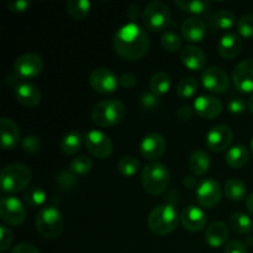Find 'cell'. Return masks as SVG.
<instances>
[{
	"mask_svg": "<svg viewBox=\"0 0 253 253\" xmlns=\"http://www.w3.org/2000/svg\"><path fill=\"white\" fill-rule=\"evenodd\" d=\"M113 46L116 53L124 59L137 61L147 53L150 48V37L140 25L130 22L116 31Z\"/></svg>",
	"mask_w": 253,
	"mask_h": 253,
	"instance_id": "6da1fadb",
	"label": "cell"
},
{
	"mask_svg": "<svg viewBox=\"0 0 253 253\" xmlns=\"http://www.w3.org/2000/svg\"><path fill=\"white\" fill-rule=\"evenodd\" d=\"M180 216L177 209L170 204L158 205L151 211L147 224L151 231L160 236L170 234L177 229Z\"/></svg>",
	"mask_w": 253,
	"mask_h": 253,
	"instance_id": "7a4b0ae2",
	"label": "cell"
},
{
	"mask_svg": "<svg viewBox=\"0 0 253 253\" xmlns=\"http://www.w3.org/2000/svg\"><path fill=\"white\" fill-rule=\"evenodd\" d=\"M31 170L27 166L22 163H12L7 165L6 167L2 168L0 173V182H1V188L5 193L15 194L25 188L31 182Z\"/></svg>",
	"mask_w": 253,
	"mask_h": 253,
	"instance_id": "3957f363",
	"label": "cell"
},
{
	"mask_svg": "<svg viewBox=\"0 0 253 253\" xmlns=\"http://www.w3.org/2000/svg\"><path fill=\"white\" fill-rule=\"evenodd\" d=\"M125 116V106L118 99L99 101L91 110V120L96 126L109 127L120 123Z\"/></svg>",
	"mask_w": 253,
	"mask_h": 253,
	"instance_id": "277c9868",
	"label": "cell"
},
{
	"mask_svg": "<svg viewBox=\"0 0 253 253\" xmlns=\"http://www.w3.org/2000/svg\"><path fill=\"white\" fill-rule=\"evenodd\" d=\"M141 180L146 192L151 195L162 194L169 184V170L160 162L148 163L142 170Z\"/></svg>",
	"mask_w": 253,
	"mask_h": 253,
	"instance_id": "5b68a950",
	"label": "cell"
},
{
	"mask_svg": "<svg viewBox=\"0 0 253 253\" xmlns=\"http://www.w3.org/2000/svg\"><path fill=\"white\" fill-rule=\"evenodd\" d=\"M36 229L44 239H57L63 231L62 212L54 207L42 208L36 215Z\"/></svg>",
	"mask_w": 253,
	"mask_h": 253,
	"instance_id": "8992f818",
	"label": "cell"
},
{
	"mask_svg": "<svg viewBox=\"0 0 253 253\" xmlns=\"http://www.w3.org/2000/svg\"><path fill=\"white\" fill-rule=\"evenodd\" d=\"M169 7L163 1H152L142 12V21L150 31H162L169 24Z\"/></svg>",
	"mask_w": 253,
	"mask_h": 253,
	"instance_id": "52a82bcc",
	"label": "cell"
},
{
	"mask_svg": "<svg viewBox=\"0 0 253 253\" xmlns=\"http://www.w3.org/2000/svg\"><path fill=\"white\" fill-rule=\"evenodd\" d=\"M84 145L91 156L99 160H105L113 153V142L106 133L91 130L84 136Z\"/></svg>",
	"mask_w": 253,
	"mask_h": 253,
	"instance_id": "ba28073f",
	"label": "cell"
},
{
	"mask_svg": "<svg viewBox=\"0 0 253 253\" xmlns=\"http://www.w3.org/2000/svg\"><path fill=\"white\" fill-rule=\"evenodd\" d=\"M89 84L91 88L100 94H111L120 85L119 78L111 69L99 67L90 73Z\"/></svg>",
	"mask_w": 253,
	"mask_h": 253,
	"instance_id": "9c48e42d",
	"label": "cell"
},
{
	"mask_svg": "<svg viewBox=\"0 0 253 253\" xmlns=\"http://www.w3.org/2000/svg\"><path fill=\"white\" fill-rule=\"evenodd\" d=\"M0 216L5 224L17 226L26 219V209L16 197H4L0 203Z\"/></svg>",
	"mask_w": 253,
	"mask_h": 253,
	"instance_id": "30bf717a",
	"label": "cell"
},
{
	"mask_svg": "<svg viewBox=\"0 0 253 253\" xmlns=\"http://www.w3.org/2000/svg\"><path fill=\"white\" fill-rule=\"evenodd\" d=\"M43 68L42 58L36 53H24L14 63V73L21 79H31L39 76Z\"/></svg>",
	"mask_w": 253,
	"mask_h": 253,
	"instance_id": "8fae6325",
	"label": "cell"
},
{
	"mask_svg": "<svg viewBox=\"0 0 253 253\" xmlns=\"http://www.w3.org/2000/svg\"><path fill=\"white\" fill-rule=\"evenodd\" d=\"M203 86L214 94H222L229 89L230 79L226 72L219 67H209L202 74Z\"/></svg>",
	"mask_w": 253,
	"mask_h": 253,
	"instance_id": "7c38bea8",
	"label": "cell"
},
{
	"mask_svg": "<svg viewBox=\"0 0 253 253\" xmlns=\"http://www.w3.org/2000/svg\"><path fill=\"white\" fill-rule=\"evenodd\" d=\"M197 200L203 208L212 209L221 200V188L219 182L212 178L202 180L197 188Z\"/></svg>",
	"mask_w": 253,
	"mask_h": 253,
	"instance_id": "4fadbf2b",
	"label": "cell"
},
{
	"mask_svg": "<svg viewBox=\"0 0 253 253\" xmlns=\"http://www.w3.org/2000/svg\"><path fill=\"white\" fill-rule=\"evenodd\" d=\"M232 81L237 90L242 93L253 91V58L240 62L234 69Z\"/></svg>",
	"mask_w": 253,
	"mask_h": 253,
	"instance_id": "5bb4252c",
	"label": "cell"
},
{
	"mask_svg": "<svg viewBox=\"0 0 253 253\" xmlns=\"http://www.w3.org/2000/svg\"><path fill=\"white\" fill-rule=\"evenodd\" d=\"M166 151V140L160 133H148L140 143V153L143 158L156 161L162 157Z\"/></svg>",
	"mask_w": 253,
	"mask_h": 253,
	"instance_id": "9a60e30c",
	"label": "cell"
},
{
	"mask_svg": "<svg viewBox=\"0 0 253 253\" xmlns=\"http://www.w3.org/2000/svg\"><path fill=\"white\" fill-rule=\"evenodd\" d=\"M232 131L226 125H216L207 133V146L214 152H222L232 142Z\"/></svg>",
	"mask_w": 253,
	"mask_h": 253,
	"instance_id": "2e32d148",
	"label": "cell"
},
{
	"mask_svg": "<svg viewBox=\"0 0 253 253\" xmlns=\"http://www.w3.org/2000/svg\"><path fill=\"white\" fill-rule=\"evenodd\" d=\"M194 110L200 118L211 120L221 114L222 104L215 96L200 95L194 100Z\"/></svg>",
	"mask_w": 253,
	"mask_h": 253,
	"instance_id": "e0dca14e",
	"label": "cell"
},
{
	"mask_svg": "<svg viewBox=\"0 0 253 253\" xmlns=\"http://www.w3.org/2000/svg\"><path fill=\"white\" fill-rule=\"evenodd\" d=\"M183 227L190 232H199L207 225V215L200 208L187 207L180 214Z\"/></svg>",
	"mask_w": 253,
	"mask_h": 253,
	"instance_id": "ac0fdd59",
	"label": "cell"
},
{
	"mask_svg": "<svg viewBox=\"0 0 253 253\" xmlns=\"http://www.w3.org/2000/svg\"><path fill=\"white\" fill-rule=\"evenodd\" d=\"M180 32L183 39L190 43L202 42L207 36V25L199 17H188L182 24Z\"/></svg>",
	"mask_w": 253,
	"mask_h": 253,
	"instance_id": "d6986e66",
	"label": "cell"
},
{
	"mask_svg": "<svg viewBox=\"0 0 253 253\" xmlns=\"http://www.w3.org/2000/svg\"><path fill=\"white\" fill-rule=\"evenodd\" d=\"M15 96L16 100L26 108H34L41 101L40 89L29 82H22L15 86Z\"/></svg>",
	"mask_w": 253,
	"mask_h": 253,
	"instance_id": "ffe728a7",
	"label": "cell"
},
{
	"mask_svg": "<svg viewBox=\"0 0 253 253\" xmlns=\"http://www.w3.org/2000/svg\"><path fill=\"white\" fill-rule=\"evenodd\" d=\"M0 132H1L2 150H14L19 145L20 130L11 119L1 118V120H0Z\"/></svg>",
	"mask_w": 253,
	"mask_h": 253,
	"instance_id": "44dd1931",
	"label": "cell"
},
{
	"mask_svg": "<svg viewBox=\"0 0 253 253\" xmlns=\"http://www.w3.org/2000/svg\"><path fill=\"white\" fill-rule=\"evenodd\" d=\"M180 59H182L183 64L190 71H200L204 68L205 62H207L203 49L194 44H188L182 49Z\"/></svg>",
	"mask_w": 253,
	"mask_h": 253,
	"instance_id": "7402d4cb",
	"label": "cell"
},
{
	"mask_svg": "<svg viewBox=\"0 0 253 253\" xmlns=\"http://www.w3.org/2000/svg\"><path fill=\"white\" fill-rule=\"evenodd\" d=\"M242 48V41L239 35L226 34L221 37L217 44L219 54L225 59H234L240 54Z\"/></svg>",
	"mask_w": 253,
	"mask_h": 253,
	"instance_id": "603a6c76",
	"label": "cell"
},
{
	"mask_svg": "<svg viewBox=\"0 0 253 253\" xmlns=\"http://www.w3.org/2000/svg\"><path fill=\"white\" fill-rule=\"evenodd\" d=\"M229 236V227L221 221H215L210 224L205 231V240H207L208 245L214 249L224 246Z\"/></svg>",
	"mask_w": 253,
	"mask_h": 253,
	"instance_id": "cb8c5ba5",
	"label": "cell"
},
{
	"mask_svg": "<svg viewBox=\"0 0 253 253\" xmlns=\"http://www.w3.org/2000/svg\"><path fill=\"white\" fill-rule=\"evenodd\" d=\"M189 169L195 175H204L210 168V157L204 150H197L189 158Z\"/></svg>",
	"mask_w": 253,
	"mask_h": 253,
	"instance_id": "d4e9b609",
	"label": "cell"
},
{
	"mask_svg": "<svg viewBox=\"0 0 253 253\" xmlns=\"http://www.w3.org/2000/svg\"><path fill=\"white\" fill-rule=\"evenodd\" d=\"M249 150L246 146L237 145L230 148L226 153V163L231 168H241L249 162Z\"/></svg>",
	"mask_w": 253,
	"mask_h": 253,
	"instance_id": "484cf974",
	"label": "cell"
},
{
	"mask_svg": "<svg viewBox=\"0 0 253 253\" xmlns=\"http://www.w3.org/2000/svg\"><path fill=\"white\" fill-rule=\"evenodd\" d=\"M148 86H150L151 93L155 95H165L170 89V77L165 72H157L151 77Z\"/></svg>",
	"mask_w": 253,
	"mask_h": 253,
	"instance_id": "4316f807",
	"label": "cell"
},
{
	"mask_svg": "<svg viewBox=\"0 0 253 253\" xmlns=\"http://www.w3.org/2000/svg\"><path fill=\"white\" fill-rule=\"evenodd\" d=\"M224 193L232 202H241L247 195V187L242 180L232 178L225 183Z\"/></svg>",
	"mask_w": 253,
	"mask_h": 253,
	"instance_id": "83f0119b",
	"label": "cell"
},
{
	"mask_svg": "<svg viewBox=\"0 0 253 253\" xmlns=\"http://www.w3.org/2000/svg\"><path fill=\"white\" fill-rule=\"evenodd\" d=\"M229 224L235 232L241 235L250 234L253 230V221L251 217L244 212H234L230 216Z\"/></svg>",
	"mask_w": 253,
	"mask_h": 253,
	"instance_id": "f1b7e54d",
	"label": "cell"
},
{
	"mask_svg": "<svg viewBox=\"0 0 253 253\" xmlns=\"http://www.w3.org/2000/svg\"><path fill=\"white\" fill-rule=\"evenodd\" d=\"M82 140H83V137H82V133L79 131L73 130L66 133L61 140V151L67 156L74 155L81 148Z\"/></svg>",
	"mask_w": 253,
	"mask_h": 253,
	"instance_id": "f546056e",
	"label": "cell"
},
{
	"mask_svg": "<svg viewBox=\"0 0 253 253\" xmlns=\"http://www.w3.org/2000/svg\"><path fill=\"white\" fill-rule=\"evenodd\" d=\"M91 4L88 0H69L67 2V11L74 20H84L90 12Z\"/></svg>",
	"mask_w": 253,
	"mask_h": 253,
	"instance_id": "4dcf8cb0",
	"label": "cell"
},
{
	"mask_svg": "<svg viewBox=\"0 0 253 253\" xmlns=\"http://www.w3.org/2000/svg\"><path fill=\"white\" fill-rule=\"evenodd\" d=\"M174 4L182 11L190 12L194 15L204 14L210 6V2L205 1V0H175Z\"/></svg>",
	"mask_w": 253,
	"mask_h": 253,
	"instance_id": "1f68e13d",
	"label": "cell"
},
{
	"mask_svg": "<svg viewBox=\"0 0 253 253\" xmlns=\"http://www.w3.org/2000/svg\"><path fill=\"white\" fill-rule=\"evenodd\" d=\"M46 192L42 188L31 187L27 188L24 193V200L30 208H40L46 202Z\"/></svg>",
	"mask_w": 253,
	"mask_h": 253,
	"instance_id": "d6a6232c",
	"label": "cell"
},
{
	"mask_svg": "<svg viewBox=\"0 0 253 253\" xmlns=\"http://www.w3.org/2000/svg\"><path fill=\"white\" fill-rule=\"evenodd\" d=\"M141 163L137 158L132 156H125L118 162V170L124 177H132L138 172Z\"/></svg>",
	"mask_w": 253,
	"mask_h": 253,
	"instance_id": "836d02e7",
	"label": "cell"
},
{
	"mask_svg": "<svg viewBox=\"0 0 253 253\" xmlns=\"http://www.w3.org/2000/svg\"><path fill=\"white\" fill-rule=\"evenodd\" d=\"M91 167H93V163H91L90 158L86 157V156L84 155L77 156V157L73 158L72 162L69 163V170H71L73 174L77 175L88 174L91 170Z\"/></svg>",
	"mask_w": 253,
	"mask_h": 253,
	"instance_id": "e575fe53",
	"label": "cell"
},
{
	"mask_svg": "<svg viewBox=\"0 0 253 253\" xmlns=\"http://www.w3.org/2000/svg\"><path fill=\"white\" fill-rule=\"evenodd\" d=\"M198 91V81L193 77H188V78L182 79L178 83L177 86V94L182 99H190L195 95Z\"/></svg>",
	"mask_w": 253,
	"mask_h": 253,
	"instance_id": "d590c367",
	"label": "cell"
},
{
	"mask_svg": "<svg viewBox=\"0 0 253 253\" xmlns=\"http://www.w3.org/2000/svg\"><path fill=\"white\" fill-rule=\"evenodd\" d=\"M214 25L216 29L230 30L236 25V17L230 10H220L215 14Z\"/></svg>",
	"mask_w": 253,
	"mask_h": 253,
	"instance_id": "8d00e7d4",
	"label": "cell"
},
{
	"mask_svg": "<svg viewBox=\"0 0 253 253\" xmlns=\"http://www.w3.org/2000/svg\"><path fill=\"white\" fill-rule=\"evenodd\" d=\"M161 44L168 52H177L182 47V39L173 31H166L161 37Z\"/></svg>",
	"mask_w": 253,
	"mask_h": 253,
	"instance_id": "74e56055",
	"label": "cell"
},
{
	"mask_svg": "<svg viewBox=\"0 0 253 253\" xmlns=\"http://www.w3.org/2000/svg\"><path fill=\"white\" fill-rule=\"evenodd\" d=\"M237 32L245 39L253 37V14H246L237 21Z\"/></svg>",
	"mask_w": 253,
	"mask_h": 253,
	"instance_id": "f35d334b",
	"label": "cell"
},
{
	"mask_svg": "<svg viewBox=\"0 0 253 253\" xmlns=\"http://www.w3.org/2000/svg\"><path fill=\"white\" fill-rule=\"evenodd\" d=\"M57 183H58V185L61 187L62 190H69L73 189V188L76 187L77 179L71 170H69V172L64 170V172L59 173L58 178H57Z\"/></svg>",
	"mask_w": 253,
	"mask_h": 253,
	"instance_id": "ab89813d",
	"label": "cell"
},
{
	"mask_svg": "<svg viewBox=\"0 0 253 253\" xmlns=\"http://www.w3.org/2000/svg\"><path fill=\"white\" fill-rule=\"evenodd\" d=\"M21 146L22 150L27 153H37L40 150H41V141L37 136H32L29 135L21 141Z\"/></svg>",
	"mask_w": 253,
	"mask_h": 253,
	"instance_id": "60d3db41",
	"label": "cell"
},
{
	"mask_svg": "<svg viewBox=\"0 0 253 253\" xmlns=\"http://www.w3.org/2000/svg\"><path fill=\"white\" fill-rule=\"evenodd\" d=\"M140 103L145 110H153L160 105V96L152 93H143L140 98Z\"/></svg>",
	"mask_w": 253,
	"mask_h": 253,
	"instance_id": "b9f144b4",
	"label": "cell"
},
{
	"mask_svg": "<svg viewBox=\"0 0 253 253\" xmlns=\"http://www.w3.org/2000/svg\"><path fill=\"white\" fill-rule=\"evenodd\" d=\"M12 241H14V237H12L11 230L7 229L5 225H1V226H0V250H1L2 252L9 250Z\"/></svg>",
	"mask_w": 253,
	"mask_h": 253,
	"instance_id": "7bdbcfd3",
	"label": "cell"
},
{
	"mask_svg": "<svg viewBox=\"0 0 253 253\" xmlns=\"http://www.w3.org/2000/svg\"><path fill=\"white\" fill-rule=\"evenodd\" d=\"M30 1L29 0H11L7 2V9L11 12L19 14V12H24L29 9Z\"/></svg>",
	"mask_w": 253,
	"mask_h": 253,
	"instance_id": "ee69618b",
	"label": "cell"
},
{
	"mask_svg": "<svg viewBox=\"0 0 253 253\" xmlns=\"http://www.w3.org/2000/svg\"><path fill=\"white\" fill-rule=\"evenodd\" d=\"M229 110L232 114H242L246 110V103L241 98H234L229 101Z\"/></svg>",
	"mask_w": 253,
	"mask_h": 253,
	"instance_id": "f6af8a7d",
	"label": "cell"
},
{
	"mask_svg": "<svg viewBox=\"0 0 253 253\" xmlns=\"http://www.w3.org/2000/svg\"><path fill=\"white\" fill-rule=\"evenodd\" d=\"M224 253H249L246 246L241 241H231L225 247Z\"/></svg>",
	"mask_w": 253,
	"mask_h": 253,
	"instance_id": "bcb514c9",
	"label": "cell"
},
{
	"mask_svg": "<svg viewBox=\"0 0 253 253\" xmlns=\"http://www.w3.org/2000/svg\"><path fill=\"white\" fill-rule=\"evenodd\" d=\"M119 82H120V85L124 86V88H132V86H135L137 79L132 73H124L119 78Z\"/></svg>",
	"mask_w": 253,
	"mask_h": 253,
	"instance_id": "7dc6e473",
	"label": "cell"
},
{
	"mask_svg": "<svg viewBox=\"0 0 253 253\" xmlns=\"http://www.w3.org/2000/svg\"><path fill=\"white\" fill-rule=\"evenodd\" d=\"M11 253H40L39 250L30 244H20L12 249Z\"/></svg>",
	"mask_w": 253,
	"mask_h": 253,
	"instance_id": "c3c4849f",
	"label": "cell"
},
{
	"mask_svg": "<svg viewBox=\"0 0 253 253\" xmlns=\"http://www.w3.org/2000/svg\"><path fill=\"white\" fill-rule=\"evenodd\" d=\"M177 116L178 119H180V120H189V119H192L193 116L192 109H190L188 105L180 106L177 111Z\"/></svg>",
	"mask_w": 253,
	"mask_h": 253,
	"instance_id": "681fc988",
	"label": "cell"
},
{
	"mask_svg": "<svg viewBox=\"0 0 253 253\" xmlns=\"http://www.w3.org/2000/svg\"><path fill=\"white\" fill-rule=\"evenodd\" d=\"M246 207H247V209H249L250 214H251L253 216V193H252V194H250L249 198H247Z\"/></svg>",
	"mask_w": 253,
	"mask_h": 253,
	"instance_id": "f907efd6",
	"label": "cell"
},
{
	"mask_svg": "<svg viewBox=\"0 0 253 253\" xmlns=\"http://www.w3.org/2000/svg\"><path fill=\"white\" fill-rule=\"evenodd\" d=\"M247 108H249V110L253 114V94L251 96H250L249 101H247Z\"/></svg>",
	"mask_w": 253,
	"mask_h": 253,
	"instance_id": "816d5d0a",
	"label": "cell"
},
{
	"mask_svg": "<svg viewBox=\"0 0 253 253\" xmlns=\"http://www.w3.org/2000/svg\"><path fill=\"white\" fill-rule=\"evenodd\" d=\"M251 150H252V153H253V138H252V141H251Z\"/></svg>",
	"mask_w": 253,
	"mask_h": 253,
	"instance_id": "f5cc1de1",
	"label": "cell"
}]
</instances>
